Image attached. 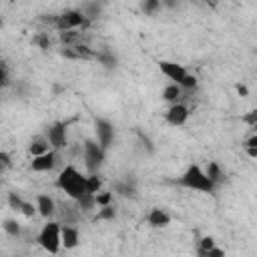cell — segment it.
<instances>
[{
  "instance_id": "obj_15",
  "label": "cell",
  "mask_w": 257,
  "mask_h": 257,
  "mask_svg": "<svg viewBox=\"0 0 257 257\" xmlns=\"http://www.w3.org/2000/svg\"><path fill=\"white\" fill-rule=\"evenodd\" d=\"M112 193L118 195V197H124V199H135L137 197V183H135V179L126 175V179L114 181Z\"/></svg>"
},
{
  "instance_id": "obj_31",
  "label": "cell",
  "mask_w": 257,
  "mask_h": 257,
  "mask_svg": "<svg viewBox=\"0 0 257 257\" xmlns=\"http://www.w3.org/2000/svg\"><path fill=\"white\" fill-rule=\"evenodd\" d=\"M2 76H0V84L4 86V88H8L10 84H12V80H10V70H8V64L6 62H2Z\"/></svg>"
},
{
  "instance_id": "obj_16",
  "label": "cell",
  "mask_w": 257,
  "mask_h": 257,
  "mask_svg": "<svg viewBox=\"0 0 257 257\" xmlns=\"http://www.w3.org/2000/svg\"><path fill=\"white\" fill-rule=\"evenodd\" d=\"M80 243V231L76 225L72 223H64L62 225V247L64 249H74Z\"/></svg>"
},
{
  "instance_id": "obj_20",
  "label": "cell",
  "mask_w": 257,
  "mask_h": 257,
  "mask_svg": "<svg viewBox=\"0 0 257 257\" xmlns=\"http://www.w3.org/2000/svg\"><path fill=\"white\" fill-rule=\"evenodd\" d=\"M50 149H52V147H50L46 135H42V137H36V139L30 141V145H28V155H30V157H38V155H42V153H46V151H50Z\"/></svg>"
},
{
  "instance_id": "obj_28",
  "label": "cell",
  "mask_w": 257,
  "mask_h": 257,
  "mask_svg": "<svg viewBox=\"0 0 257 257\" xmlns=\"http://www.w3.org/2000/svg\"><path fill=\"white\" fill-rule=\"evenodd\" d=\"M112 191H98L96 193V205L104 207V205H112Z\"/></svg>"
},
{
  "instance_id": "obj_11",
  "label": "cell",
  "mask_w": 257,
  "mask_h": 257,
  "mask_svg": "<svg viewBox=\"0 0 257 257\" xmlns=\"http://www.w3.org/2000/svg\"><path fill=\"white\" fill-rule=\"evenodd\" d=\"M189 114H191L189 106L179 100V102H173V104L167 106V110H165V120H167L171 126H183V124L189 120Z\"/></svg>"
},
{
  "instance_id": "obj_37",
  "label": "cell",
  "mask_w": 257,
  "mask_h": 257,
  "mask_svg": "<svg viewBox=\"0 0 257 257\" xmlns=\"http://www.w3.org/2000/svg\"><path fill=\"white\" fill-rule=\"evenodd\" d=\"M227 2H229V0H227Z\"/></svg>"
},
{
  "instance_id": "obj_9",
  "label": "cell",
  "mask_w": 257,
  "mask_h": 257,
  "mask_svg": "<svg viewBox=\"0 0 257 257\" xmlns=\"http://www.w3.org/2000/svg\"><path fill=\"white\" fill-rule=\"evenodd\" d=\"M157 64H159L161 74H163L165 78H169L171 82L183 84V82H185V78L189 76V70H187L183 64L175 62V60H159Z\"/></svg>"
},
{
  "instance_id": "obj_1",
  "label": "cell",
  "mask_w": 257,
  "mask_h": 257,
  "mask_svg": "<svg viewBox=\"0 0 257 257\" xmlns=\"http://www.w3.org/2000/svg\"><path fill=\"white\" fill-rule=\"evenodd\" d=\"M56 187L68 197V199H82L88 189H86V175H82L74 165H66L64 169H60L58 177H56Z\"/></svg>"
},
{
  "instance_id": "obj_4",
  "label": "cell",
  "mask_w": 257,
  "mask_h": 257,
  "mask_svg": "<svg viewBox=\"0 0 257 257\" xmlns=\"http://www.w3.org/2000/svg\"><path fill=\"white\" fill-rule=\"evenodd\" d=\"M104 159H106V149L98 141L86 139L82 143V161L88 173H98L100 167L104 165Z\"/></svg>"
},
{
  "instance_id": "obj_14",
  "label": "cell",
  "mask_w": 257,
  "mask_h": 257,
  "mask_svg": "<svg viewBox=\"0 0 257 257\" xmlns=\"http://www.w3.org/2000/svg\"><path fill=\"white\" fill-rule=\"evenodd\" d=\"M173 221L171 213L167 209H161V207H153L149 213H147V223L155 229H163V227H169Z\"/></svg>"
},
{
  "instance_id": "obj_21",
  "label": "cell",
  "mask_w": 257,
  "mask_h": 257,
  "mask_svg": "<svg viewBox=\"0 0 257 257\" xmlns=\"http://www.w3.org/2000/svg\"><path fill=\"white\" fill-rule=\"evenodd\" d=\"M205 173L209 175V179H211L217 187L223 185V181H225V171L221 169V165H219L217 161H209L207 167H205Z\"/></svg>"
},
{
  "instance_id": "obj_34",
  "label": "cell",
  "mask_w": 257,
  "mask_h": 257,
  "mask_svg": "<svg viewBox=\"0 0 257 257\" xmlns=\"http://www.w3.org/2000/svg\"><path fill=\"white\" fill-rule=\"evenodd\" d=\"M0 161H2V167H4V169H8V167H10V155H8L6 151H2V153H0Z\"/></svg>"
},
{
  "instance_id": "obj_5",
  "label": "cell",
  "mask_w": 257,
  "mask_h": 257,
  "mask_svg": "<svg viewBox=\"0 0 257 257\" xmlns=\"http://www.w3.org/2000/svg\"><path fill=\"white\" fill-rule=\"evenodd\" d=\"M90 22L88 18L82 14L80 8H68V10H62L60 14H56V20H54V28L58 32L62 30H80V28H86Z\"/></svg>"
},
{
  "instance_id": "obj_27",
  "label": "cell",
  "mask_w": 257,
  "mask_h": 257,
  "mask_svg": "<svg viewBox=\"0 0 257 257\" xmlns=\"http://www.w3.org/2000/svg\"><path fill=\"white\" fill-rule=\"evenodd\" d=\"M116 217V211L112 205H104V207H98V213H96V219L98 221H112Z\"/></svg>"
},
{
  "instance_id": "obj_12",
  "label": "cell",
  "mask_w": 257,
  "mask_h": 257,
  "mask_svg": "<svg viewBox=\"0 0 257 257\" xmlns=\"http://www.w3.org/2000/svg\"><path fill=\"white\" fill-rule=\"evenodd\" d=\"M60 56H64V58H72V60H94L96 50L88 48L86 44L76 42V44H70V46H62Z\"/></svg>"
},
{
  "instance_id": "obj_26",
  "label": "cell",
  "mask_w": 257,
  "mask_h": 257,
  "mask_svg": "<svg viewBox=\"0 0 257 257\" xmlns=\"http://www.w3.org/2000/svg\"><path fill=\"white\" fill-rule=\"evenodd\" d=\"M6 203H8V207H10V209H14V211H20V209H22V205H24V199L20 197V193H16V191H10V193L6 195Z\"/></svg>"
},
{
  "instance_id": "obj_30",
  "label": "cell",
  "mask_w": 257,
  "mask_h": 257,
  "mask_svg": "<svg viewBox=\"0 0 257 257\" xmlns=\"http://www.w3.org/2000/svg\"><path fill=\"white\" fill-rule=\"evenodd\" d=\"M20 213H22L24 217H34V215L38 213V207H36V203H30V201H24V205H22V209H20Z\"/></svg>"
},
{
  "instance_id": "obj_6",
  "label": "cell",
  "mask_w": 257,
  "mask_h": 257,
  "mask_svg": "<svg viewBox=\"0 0 257 257\" xmlns=\"http://www.w3.org/2000/svg\"><path fill=\"white\" fill-rule=\"evenodd\" d=\"M60 153L62 151H56V149H50L38 157H32L30 161V171L34 173H50L54 171L58 165H60Z\"/></svg>"
},
{
  "instance_id": "obj_7",
  "label": "cell",
  "mask_w": 257,
  "mask_h": 257,
  "mask_svg": "<svg viewBox=\"0 0 257 257\" xmlns=\"http://www.w3.org/2000/svg\"><path fill=\"white\" fill-rule=\"evenodd\" d=\"M94 133H96V141H98L106 151L114 145L116 131H114V124H112L108 118L96 116V118H94Z\"/></svg>"
},
{
  "instance_id": "obj_19",
  "label": "cell",
  "mask_w": 257,
  "mask_h": 257,
  "mask_svg": "<svg viewBox=\"0 0 257 257\" xmlns=\"http://www.w3.org/2000/svg\"><path fill=\"white\" fill-rule=\"evenodd\" d=\"M94 60H96L98 64H102L104 68H108V70H112V68H116V66H118V58H116V54H114L112 50H108V48L96 50Z\"/></svg>"
},
{
  "instance_id": "obj_18",
  "label": "cell",
  "mask_w": 257,
  "mask_h": 257,
  "mask_svg": "<svg viewBox=\"0 0 257 257\" xmlns=\"http://www.w3.org/2000/svg\"><path fill=\"white\" fill-rule=\"evenodd\" d=\"M183 94H185V90H183L181 84H177V82H169V84L163 88L161 98H163L167 104H173V102H179Z\"/></svg>"
},
{
  "instance_id": "obj_33",
  "label": "cell",
  "mask_w": 257,
  "mask_h": 257,
  "mask_svg": "<svg viewBox=\"0 0 257 257\" xmlns=\"http://www.w3.org/2000/svg\"><path fill=\"white\" fill-rule=\"evenodd\" d=\"M207 257H225V251L221 249V247H213V249H209V253H207Z\"/></svg>"
},
{
  "instance_id": "obj_22",
  "label": "cell",
  "mask_w": 257,
  "mask_h": 257,
  "mask_svg": "<svg viewBox=\"0 0 257 257\" xmlns=\"http://www.w3.org/2000/svg\"><path fill=\"white\" fill-rule=\"evenodd\" d=\"M163 4V0H141V10L145 12V16H155L161 12Z\"/></svg>"
},
{
  "instance_id": "obj_23",
  "label": "cell",
  "mask_w": 257,
  "mask_h": 257,
  "mask_svg": "<svg viewBox=\"0 0 257 257\" xmlns=\"http://www.w3.org/2000/svg\"><path fill=\"white\" fill-rule=\"evenodd\" d=\"M2 229L10 237H20L22 235V227H20V223L16 219H4L2 221Z\"/></svg>"
},
{
  "instance_id": "obj_10",
  "label": "cell",
  "mask_w": 257,
  "mask_h": 257,
  "mask_svg": "<svg viewBox=\"0 0 257 257\" xmlns=\"http://www.w3.org/2000/svg\"><path fill=\"white\" fill-rule=\"evenodd\" d=\"M80 207H78V203L74 201V199H68V201H60L58 203V209H56V217H58V221L64 225V223H72V225H76L78 221H80Z\"/></svg>"
},
{
  "instance_id": "obj_36",
  "label": "cell",
  "mask_w": 257,
  "mask_h": 257,
  "mask_svg": "<svg viewBox=\"0 0 257 257\" xmlns=\"http://www.w3.org/2000/svg\"><path fill=\"white\" fill-rule=\"evenodd\" d=\"M237 92H239V94H243V96H247V94H249L247 86H243V84H237Z\"/></svg>"
},
{
  "instance_id": "obj_8",
  "label": "cell",
  "mask_w": 257,
  "mask_h": 257,
  "mask_svg": "<svg viewBox=\"0 0 257 257\" xmlns=\"http://www.w3.org/2000/svg\"><path fill=\"white\" fill-rule=\"evenodd\" d=\"M44 135H46V139H48V143H50V147H52V149H56V151H64V149L68 147L66 122H62V120L52 122L50 126H46Z\"/></svg>"
},
{
  "instance_id": "obj_17",
  "label": "cell",
  "mask_w": 257,
  "mask_h": 257,
  "mask_svg": "<svg viewBox=\"0 0 257 257\" xmlns=\"http://www.w3.org/2000/svg\"><path fill=\"white\" fill-rule=\"evenodd\" d=\"M80 10L88 18V22H94L102 16V2L100 0H86V2H82Z\"/></svg>"
},
{
  "instance_id": "obj_3",
  "label": "cell",
  "mask_w": 257,
  "mask_h": 257,
  "mask_svg": "<svg viewBox=\"0 0 257 257\" xmlns=\"http://www.w3.org/2000/svg\"><path fill=\"white\" fill-rule=\"evenodd\" d=\"M36 241L46 253H52V255L58 253L62 249V223L46 219V223L36 235Z\"/></svg>"
},
{
  "instance_id": "obj_25",
  "label": "cell",
  "mask_w": 257,
  "mask_h": 257,
  "mask_svg": "<svg viewBox=\"0 0 257 257\" xmlns=\"http://www.w3.org/2000/svg\"><path fill=\"white\" fill-rule=\"evenodd\" d=\"M215 245H217V243H215V239H213V237H201V239H199V245H197V255L207 257L209 249H213Z\"/></svg>"
},
{
  "instance_id": "obj_29",
  "label": "cell",
  "mask_w": 257,
  "mask_h": 257,
  "mask_svg": "<svg viewBox=\"0 0 257 257\" xmlns=\"http://www.w3.org/2000/svg\"><path fill=\"white\" fill-rule=\"evenodd\" d=\"M34 44H36L38 48L46 50V48H50V36H48L46 32H42V34H36V36H34Z\"/></svg>"
},
{
  "instance_id": "obj_32",
  "label": "cell",
  "mask_w": 257,
  "mask_h": 257,
  "mask_svg": "<svg viewBox=\"0 0 257 257\" xmlns=\"http://www.w3.org/2000/svg\"><path fill=\"white\" fill-rule=\"evenodd\" d=\"M139 143H141V147H143L147 153H155V145H153V141H151L147 135L139 133Z\"/></svg>"
},
{
  "instance_id": "obj_2",
  "label": "cell",
  "mask_w": 257,
  "mask_h": 257,
  "mask_svg": "<svg viewBox=\"0 0 257 257\" xmlns=\"http://www.w3.org/2000/svg\"><path fill=\"white\" fill-rule=\"evenodd\" d=\"M179 187L189 189V191H197V193H207L213 195L219 187L209 179V175L205 173V169L201 165H189L175 181Z\"/></svg>"
},
{
  "instance_id": "obj_13",
  "label": "cell",
  "mask_w": 257,
  "mask_h": 257,
  "mask_svg": "<svg viewBox=\"0 0 257 257\" xmlns=\"http://www.w3.org/2000/svg\"><path fill=\"white\" fill-rule=\"evenodd\" d=\"M36 207H38V215H40L42 219H54V217H56L58 203L54 201V197H50V195H46V193L36 195Z\"/></svg>"
},
{
  "instance_id": "obj_35",
  "label": "cell",
  "mask_w": 257,
  "mask_h": 257,
  "mask_svg": "<svg viewBox=\"0 0 257 257\" xmlns=\"http://www.w3.org/2000/svg\"><path fill=\"white\" fill-rule=\"evenodd\" d=\"M245 147H251V149H257V133L251 135L247 141H245Z\"/></svg>"
},
{
  "instance_id": "obj_24",
  "label": "cell",
  "mask_w": 257,
  "mask_h": 257,
  "mask_svg": "<svg viewBox=\"0 0 257 257\" xmlns=\"http://www.w3.org/2000/svg\"><path fill=\"white\" fill-rule=\"evenodd\" d=\"M86 189H88V193H94V195L102 189V179L98 177V173H88L86 175Z\"/></svg>"
}]
</instances>
